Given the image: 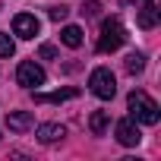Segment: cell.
Returning <instances> with one entry per match:
<instances>
[{"label": "cell", "instance_id": "1", "mask_svg": "<svg viewBox=\"0 0 161 161\" xmlns=\"http://www.w3.org/2000/svg\"><path fill=\"white\" fill-rule=\"evenodd\" d=\"M126 104H130V117L136 120V123H145V126H155L158 123V104H155V98H148L145 92H130V98H126Z\"/></svg>", "mask_w": 161, "mask_h": 161}, {"label": "cell", "instance_id": "2", "mask_svg": "<svg viewBox=\"0 0 161 161\" xmlns=\"http://www.w3.org/2000/svg\"><path fill=\"white\" fill-rule=\"evenodd\" d=\"M123 41H126V29L117 19H104L101 22V38H98V51L101 54H111V51L123 47Z\"/></svg>", "mask_w": 161, "mask_h": 161}, {"label": "cell", "instance_id": "3", "mask_svg": "<svg viewBox=\"0 0 161 161\" xmlns=\"http://www.w3.org/2000/svg\"><path fill=\"white\" fill-rule=\"evenodd\" d=\"M89 89L98 95V98H114L117 95V79H114V73L108 69V66H98V69H92V76H89Z\"/></svg>", "mask_w": 161, "mask_h": 161}, {"label": "cell", "instance_id": "4", "mask_svg": "<svg viewBox=\"0 0 161 161\" xmlns=\"http://www.w3.org/2000/svg\"><path fill=\"white\" fill-rule=\"evenodd\" d=\"M44 69L35 63V60H22L19 63V69H16V82L19 86H25V89H38V86H44Z\"/></svg>", "mask_w": 161, "mask_h": 161}, {"label": "cell", "instance_id": "5", "mask_svg": "<svg viewBox=\"0 0 161 161\" xmlns=\"http://www.w3.org/2000/svg\"><path fill=\"white\" fill-rule=\"evenodd\" d=\"M13 32H16L19 38H35V35L41 32V22H38V16H32V13H19V16L13 19Z\"/></svg>", "mask_w": 161, "mask_h": 161}, {"label": "cell", "instance_id": "6", "mask_svg": "<svg viewBox=\"0 0 161 161\" xmlns=\"http://www.w3.org/2000/svg\"><path fill=\"white\" fill-rule=\"evenodd\" d=\"M139 139H142V133H139V126H136L133 117L117 123V142L120 145H139Z\"/></svg>", "mask_w": 161, "mask_h": 161}, {"label": "cell", "instance_id": "7", "mask_svg": "<svg viewBox=\"0 0 161 161\" xmlns=\"http://www.w3.org/2000/svg\"><path fill=\"white\" fill-rule=\"evenodd\" d=\"M7 126H10L13 133H25V130L35 126V117H32L29 111H10V114H7Z\"/></svg>", "mask_w": 161, "mask_h": 161}, {"label": "cell", "instance_id": "8", "mask_svg": "<svg viewBox=\"0 0 161 161\" xmlns=\"http://www.w3.org/2000/svg\"><path fill=\"white\" fill-rule=\"evenodd\" d=\"M79 89H60V92H35V101L38 104H60V101H69L76 98Z\"/></svg>", "mask_w": 161, "mask_h": 161}, {"label": "cell", "instance_id": "9", "mask_svg": "<svg viewBox=\"0 0 161 161\" xmlns=\"http://www.w3.org/2000/svg\"><path fill=\"white\" fill-rule=\"evenodd\" d=\"M63 136H66V130L60 123H41L38 126V142H44V145H51V142H57Z\"/></svg>", "mask_w": 161, "mask_h": 161}, {"label": "cell", "instance_id": "10", "mask_svg": "<svg viewBox=\"0 0 161 161\" xmlns=\"http://www.w3.org/2000/svg\"><path fill=\"white\" fill-rule=\"evenodd\" d=\"M136 22H139V29H145V32L155 29V25H158V10H155L152 3H145V7L136 13Z\"/></svg>", "mask_w": 161, "mask_h": 161}, {"label": "cell", "instance_id": "11", "mask_svg": "<svg viewBox=\"0 0 161 161\" xmlns=\"http://www.w3.org/2000/svg\"><path fill=\"white\" fill-rule=\"evenodd\" d=\"M108 123H111V114H108V111H95V114L89 117V130H92L95 136H104Z\"/></svg>", "mask_w": 161, "mask_h": 161}, {"label": "cell", "instance_id": "12", "mask_svg": "<svg viewBox=\"0 0 161 161\" xmlns=\"http://www.w3.org/2000/svg\"><path fill=\"white\" fill-rule=\"evenodd\" d=\"M60 41H63L66 47H79V44H82V29H79V25H66V29L60 32Z\"/></svg>", "mask_w": 161, "mask_h": 161}, {"label": "cell", "instance_id": "13", "mask_svg": "<svg viewBox=\"0 0 161 161\" xmlns=\"http://www.w3.org/2000/svg\"><path fill=\"white\" fill-rule=\"evenodd\" d=\"M123 66H126V73H133V76H136V73H142V69H145V57L133 51V54L123 60Z\"/></svg>", "mask_w": 161, "mask_h": 161}, {"label": "cell", "instance_id": "14", "mask_svg": "<svg viewBox=\"0 0 161 161\" xmlns=\"http://www.w3.org/2000/svg\"><path fill=\"white\" fill-rule=\"evenodd\" d=\"M13 51H16V44H13L3 32H0V57H13Z\"/></svg>", "mask_w": 161, "mask_h": 161}, {"label": "cell", "instance_id": "15", "mask_svg": "<svg viewBox=\"0 0 161 161\" xmlns=\"http://www.w3.org/2000/svg\"><path fill=\"white\" fill-rule=\"evenodd\" d=\"M101 13V3H98V0H89V3L82 7V16H98Z\"/></svg>", "mask_w": 161, "mask_h": 161}, {"label": "cell", "instance_id": "16", "mask_svg": "<svg viewBox=\"0 0 161 161\" xmlns=\"http://www.w3.org/2000/svg\"><path fill=\"white\" fill-rule=\"evenodd\" d=\"M38 54H41L44 60H54V57H57V47H54V44H41V51H38Z\"/></svg>", "mask_w": 161, "mask_h": 161}, {"label": "cell", "instance_id": "17", "mask_svg": "<svg viewBox=\"0 0 161 161\" xmlns=\"http://www.w3.org/2000/svg\"><path fill=\"white\" fill-rule=\"evenodd\" d=\"M66 13H69L66 7H54V10H51V19H54V22H60V19H66Z\"/></svg>", "mask_w": 161, "mask_h": 161}, {"label": "cell", "instance_id": "18", "mask_svg": "<svg viewBox=\"0 0 161 161\" xmlns=\"http://www.w3.org/2000/svg\"><path fill=\"white\" fill-rule=\"evenodd\" d=\"M145 3H152V0H145Z\"/></svg>", "mask_w": 161, "mask_h": 161}]
</instances>
